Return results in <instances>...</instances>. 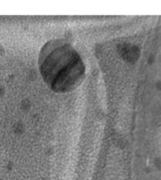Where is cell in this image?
<instances>
[{"label": "cell", "mask_w": 161, "mask_h": 180, "mask_svg": "<svg viewBox=\"0 0 161 180\" xmlns=\"http://www.w3.org/2000/svg\"><path fill=\"white\" fill-rule=\"evenodd\" d=\"M39 69L53 91L65 93L77 88L84 79L85 66L80 54L63 40L49 41L39 54Z\"/></svg>", "instance_id": "6da1fadb"}]
</instances>
